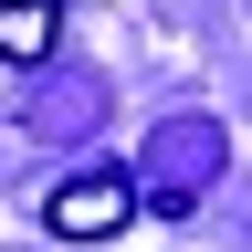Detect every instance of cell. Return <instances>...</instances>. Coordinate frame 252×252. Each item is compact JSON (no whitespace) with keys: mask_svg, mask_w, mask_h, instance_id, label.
Segmentation results:
<instances>
[{"mask_svg":"<svg viewBox=\"0 0 252 252\" xmlns=\"http://www.w3.org/2000/svg\"><path fill=\"white\" fill-rule=\"evenodd\" d=\"M53 242H116L126 220H137V179H116V168H94V179H74V189H53Z\"/></svg>","mask_w":252,"mask_h":252,"instance_id":"1","label":"cell"},{"mask_svg":"<svg viewBox=\"0 0 252 252\" xmlns=\"http://www.w3.org/2000/svg\"><path fill=\"white\" fill-rule=\"evenodd\" d=\"M53 32H63L53 0H0V63H42V53H53Z\"/></svg>","mask_w":252,"mask_h":252,"instance_id":"2","label":"cell"}]
</instances>
